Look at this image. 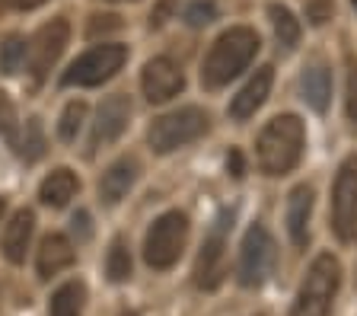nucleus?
Masks as SVG:
<instances>
[{"mask_svg": "<svg viewBox=\"0 0 357 316\" xmlns=\"http://www.w3.org/2000/svg\"><path fill=\"white\" fill-rule=\"evenodd\" d=\"M217 20V7L211 3V0H195L192 7L185 10V23L195 26V29H201V26H208Z\"/></svg>", "mask_w": 357, "mask_h": 316, "instance_id": "a878e982", "label": "nucleus"}, {"mask_svg": "<svg viewBox=\"0 0 357 316\" xmlns=\"http://www.w3.org/2000/svg\"><path fill=\"white\" fill-rule=\"evenodd\" d=\"M77 259L74 253V243L67 240L64 234H48L42 243H38V253H36V271L38 278L48 281L54 275H61L64 269H70Z\"/></svg>", "mask_w": 357, "mask_h": 316, "instance_id": "4468645a", "label": "nucleus"}, {"mask_svg": "<svg viewBox=\"0 0 357 316\" xmlns=\"http://www.w3.org/2000/svg\"><path fill=\"white\" fill-rule=\"evenodd\" d=\"M105 275H109L115 285L131 278V249H128L125 236H115L109 246V256H105Z\"/></svg>", "mask_w": 357, "mask_h": 316, "instance_id": "4be33fe9", "label": "nucleus"}, {"mask_svg": "<svg viewBox=\"0 0 357 316\" xmlns=\"http://www.w3.org/2000/svg\"><path fill=\"white\" fill-rule=\"evenodd\" d=\"M83 303H86V285H83L80 278L64 281V285L52 294L48 316H83Z\"/></svg>", "mask_w": 357, "mask_h": 316, "instance_id": "aec40b11", "label": "nucleus"}, {"mask_svg": "<svg viewBox=\"0 0 357 316\" xmlns=\"http://www.w3.org/2000/svg\"><path fill=\"white\" fill-rule=\"evenodd\" d=\"M227 170H230V173L239 179V176H243V153H239V151H230V157H227Z\"/></svg>", "mask_w": 357, "mask_h": 316, "instance_id": "c756f323", "label": "nucleus"}, {"mask_svg": "<svg viewBox=\"0 0 357 316\" xmlns=\"http://www.w3.org/2000/svg\"><path fill=\"white\" fill-rule=\"evenodd\" d=\"M351 3H354V10H357V0H351Z\"/></svg>", "mask_w": 357, "mask_h": 316, "instance_id": "473e14b6", "label": "nucleus"}, {"mask_svg": "<svg viewBox=\"0 0 357 316\" xmlns=\"http://www.w3.org/2000/svg\"><path fill=\"white\" fill-rule=\"evenodd\" d=\"M45 0H10V7H16V10H38Z\"/></svg>", "mask_w": 357, "mask_h": 316, "instance_id": "7c9ffc66", "label": "nucleus"}, {"mask_svg": "<svg viewBox=\"0 0 357 316\" xmlns=\"http://www.w3.org/2000/svg\"><path fill=\"white\" fill-rule=\"evenodd\" d=\"M188 240V218L182 211H166L150 224L144 236V262L156 271H166L178 262Z\"/></svg>", "mask_w": 357, "mask_h": 316, "instance_id": "39448f33", "label": "nucleus"}, {"mask_svg": "<svg viewBox=\"0 0 357 316\" xmlns=\"http://www.w3.org/2000/svg\"><path fill=\"white\" fill-rule=\"evenodd\" d=\"M26 52L29 42L22 36H7L0 42V74H20V68L26 64Z\"/></svg>", "mask_w": 357, "mask_h": 316, "instance_id": "b1692460", "label": "nucleus"}, {"mask_svg": "<svg viewBox=\"0 0 357 316\" xmlns=\"http://www.w3.org/2000/svg\"><path fill=\"white\" fill-rule=\"evenodd\" d=\"M233 227V211H223L220 218L214 220L208 240L198 253V262H195V285L204 287V291H214L223 278V259H227V230Z\"/></svg>", "mask_w": 357, "mask_h": 316, "instance_id": "9d476101", "label": "nucleus"}, {"mask_svg": "<svg viewBox=\"0 0 357 316\" xmlns=\"http://www.w3.org/2000/svg\"><path fill=\"white\" fill-rule=\"evenodd\" d=\"M268 20H271V29H275V38L278 45L284 48V52H294L300 42V20L294 13H290L284 3H271L268 7Z\"/></svg>", "mask_w": 357, "mask_h": 316, "instance_id": "412c9836", "label": "nucleus"}, {"mask_svg": "<svg viewBox=\"0 0 357 316\" xmlns=\"http://www.w3.org/2000/svg\"><path fill=\"white\" fill-rule=\"evenodd\" d=\"M208 112L198 109V105H182V109H172V112L153 119V125L147 128V144L153 153H172L185 144L198 141L204 131H208Z\"/></svg>", "mask_w": 357, "mask_h": 316, "instance_id": "20e7f679", "label": "nucleus"}, {"mask_svg": "<svg viewBox=\"0 0 357 316\" xmlns=\"http://www.w3.org/2000/svg\"><path fill=\"white\" fill-rule=\"evenodd\" d=\"M300 93H303L306 105L312 112H326L328 103H332V70H328L326 61H310L300 74Z\"/></svg>", "mask_w": 357, "mask_h": 316, "instance_id": "f3484780", "label": "nucleus"}, {"mask_svg": "<svg viewBox=\"0 0 357 316\" xmlns=\"http://www.w3.org/2000/svg\"><path fill=\"white\" fill-rule=\"evenodd\" d=\"M310 218H312V188L297 186L287 195V234L294 246H306V240H310Z\"/></svg>", "mask_w": 357, "mask_h": 316, "instance_id": "a211bd4d", "label": "nucleus"}, {"mask_svg": "<svg viewBox=\"0 0 357 316\" xmlns=\"http://www.w3.org/2000/svg\"><path fill=\"white\" fill-rule=\"evenodd\" d=\"M344 109H348V121L357 128V64L348 61V83H344Z\"/></svg>", "mask_w": 357, "mask_h": 316, "instance_id": "bb28decb", "label": "nucleus"}, {"mask_svg": "<svg viewBox=\"0 0 357 316\" xmlns=\"http://www.w3.org/2000/svg\"><path fill=\"white\" fill-rule=\"evenodd\" d=\"M3 211H7V202H3V198H0V218H3Z\"/></svg>", "mask_w": 357, "mask_h": 316, "instance_id": "2f4dec72", "label": "nucleus"}, {"mask_svg": "<svg viewBox=\"0 0 357 316\" xmlns=\"http://www.w3.org/2000/svg\"><path fill=\"white\" fill-rule=\"evenodd\" d=\"M137 176H141V163L134 157H119L115 163H109V170H105L102 179H99V198H102L105 204H119L134 188Z\"/></svg>", "mask_w": 357, "mask_h": 316, "instance_id": "dca6fc26", "label": "nucleus"}, {"mask_svg": "<svg viewBox=\"0 0 357 316\" xmlns=\"http://www.w3.org/2000/svg\"><path fill=\"white\" fill-rule=\"evenodd\" d=\"M306 16H310L316 26H322L332 16V0H312L310 7H306Z\"/></svg>", "mask_w": 357, "mask_h": 316, "instance_id": "c85d7f7f", "label": "nucleus"}, {"mask_svg": "<svg viewBox=\"0 0 357 316\" xmlns=\"http://www.w3.org/2000/svg\"><path fill=\"white\" fill-rule=\"evenodd\" d=\"M80 192V179H77L74 170H67V166H58V170H52V173L42 179V186H38V198H42V204H48V208H64V204H70V198Z\"/></svg>", "mask_w": 357, "mask_h": 316, "instance_id": "6ab92c4d", "label": "nucleus"}, {"mask_svg": "<svg viewBox=\"0 0 357 316\" xmlns=\"http://www.w3.org/2000/svg\"><path fill=\"white\" fill-rule=\"evenodd\" d=\"M338 285H342V262L332 253H319L312 259L306 278L300 281L290 316H328Z\"/></svg>", "mask_w": 357, "mask_h": 316, "instance_id": "7ed1b4c3", "label": "nucleus"}, {"mask_svg": "<svg viewBox=\"0 0 357 316\" xmlns=\"http://www.w3.org/2000/svg\"><path fill=\"white\" fill-rule=\"evenodd\" d=\"M119 26H121V20H119V16H93V20H89V29H86V36H89V38H96L99 32H102V36H105V32H115V29H119Z\"/></svg>", "mask_w": 357, "mask_h": 316, "instance_id": "cd10ccee", "label": "nucleus"}, {"mask_svg": "<svg viewBox=\"0 0 357 316\" xmlns=\"http://www.w3.org/2000/svg\"><path fill=\"white\" fill-rule=\"evenodd\" d=\"M128 61V48L119 42L93 45L61 74V86H102L105 80L119 74Z\"/></svg>", "mask_w": 357, "mask_h": 316, "instance_id": "423d86ee", "label": "nucleus"}, {"mask_svg": "<svg viewBox=\"0 0 357 316\" xmlns=\"http://www.w3.org/2000/svg\"><path fill=\"white\" fill-rule=\"evenodd\" d=\"M271 83H275V68H271V64H265V68L255 70V74L249 77V83L230 99V119L233 121L252 119L261 105H265L268 93H271Z\"/></svg>", "mask_w": 357, "mask_h": 316, "instance_id": "ddd939ff", "label": "nucleus"}, {"mask_svg": "<svg viewBox=\"0 0 357 316\" xmlns=\"http://www.w3.org/2000/svg\"><path fill=\"white\" fill-rule=\"evenodd\" d=\"M261 42H259V32L249 29V26H233V29L220 32L214 38L211 52L204 54V64H201V83L208 90H220L233 77H239L252 58L259 54Z\"/></svg>", "mask_w": 357, "mask_h": 316, "instance_id": "f257e3e1", "label": "nucleus"}, {"mask_svg": "<svg viewBox=\"0 0 357 316\" xmlns=\"http://www.w3.org/2000/svg\"><path fill=\"white\" fill-rule=\"evenodd\" d=\"M32 234H36V211L20 208L10 218V224L3 227V240H0V249H3L7 262H13V265L26 262V249L32 243Z\"/></svg>", "mask_w": 357, "mask_h": 316, "instance_id": "2eb2a0df", "label": "nucleus"}, {"mask_svg": "<svg viewBox=\"0 0 357 316\" xmlns=\"http://www.w3.org/2000/svg\"><path fill=\"white\" fill-rule=\"evenodd\" d=\"M16 151L26 163H36V160L45 157V131H42V121L29 119L22 125V137L16 141Z\"/></svg>", "mask_w": 357, "mask_h": 316, "instance_id": "5701e85b", "label": "nucleus"}, {"mask_svg": "<svg viewBox=\"0 0 357 316\" xmlns=\"http://www.w3.org/2000/svg\"><path fill=\"white\" fill-rule=\"evenodd\" d=\"M278 262V246L275 236L268 234V227L252 224L243 236V246H239V285L243 287H261L268 281V275L275 271Z\"/></svg>", "mask_w": 357, "mask_h": 316, "instance_id": "0eeeda50", "label": "nucleus"}, {"mask_svg": "<svg viewBox=\"0 0 357 316\" xmlns=\"http://www.w3.org/2000/svg\"><path fill=\"white\" fill-rule=\"evenodd\" d=\"M67 42H70V23H67V20H52V23L38 26V32L29 38L26 58H29V74H32L36 86L48 77V70L58 64Z\"/></svg>", "mask_w": 357, "mask_h": 316, "instance_id": "1a4fd4ad", "label": "nucleus"}, {"mask_svg": "<svg viewBox=\"0 0 357 316\" xmlns=\"http://www.w3.org/2000/svg\"><path fill=\"white\" fill-rule=\"evenodd\" d=\"M141 90L147 96V103H169L172 96L185 90V74L172 58L156 54L141 70Z\"/></svg>", "mask_w": 357, "mask_h": 316, "instance_id": "9b49d317", "label": "nucleus"}, {"mask_svg": "<svg viewBox=\"0 0 357 316\" xmlns=\"http://www.w3.org/2000/svg\"><path fill=\"white\" fill-rule=\"evenodd\" d=\"M306 147V128L297 115H275L261 128L255 141V157L259 170L265 176H287L300 163Z\"/></svg>", "mask_w": 357, "mask_h": 316, "instance_id": "f03ea898", "label": "nucleus"}, {"mask_svg": "<svg viewBox=\"0 0 357 316\" xmlns=\"http://www.w3.org/2000/svg\"><path fill=\"white\" fill-rule=\"evenodd\" d=\"M128 119H131V99L125 93L105 96L102 105L96 109L93 135H89V151H99V147H109V144L119 141L128 128Z\"/></svg>", "mask_w": 357, "mask_h": 316, "instance_id": "f8f14e48", "label": "nucleus"}, {"mask_svg": "<svg viewBox=\"0 0 357 316\" xmlns=\"http://www.w3.org/2000/svg\"><path fill=\"white\" fill-rule=\"evenodd\" d=\"M83 121H86V103H83V99L67 103L64 112H61V121H58V137L64 144H74L83 128Z\"/></svg>", "mask_w": 357, "mask_h": 316, "instance_id": "393cba45", "label": "nucleus"}, {"mask_svg": "<svg viewBox=\"0 0 357 316\" xmlns=\"http://www.w3.org/2000/svg\"><path fill=\"white\" fill-rule=\"evenodd\" d=\"M332 230L338 240L351 243L357 236V153L344 157L332 186Z\"/></svg>", "mask_w": 357, "mask_h": 316, "instance_id": "6e6552de", "label": "nucleus"}]
</instances>
